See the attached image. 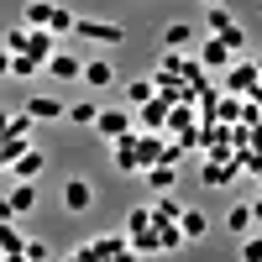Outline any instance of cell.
I'll return each instance as SVG.
<instances>
[{
	"instance_id": "18",
	"label": "cell",
	"mask_w": 262,
	"mask_h": 262,
	"mask_svg": "<svg viewBox=\"0 0 262 262\" xmlns=\"http://www.w3.org/2000/svg\"><path fill=\"white\" fill-rule=\"evenodd\" d=\"M37 69H48V63L32 58V53H6V74H11V79H32Z\"/></svg>"
},
{
	"instance_id": "11",
	"label": "cell",
	"mask_w": 262,
	"mask_h": 262,
	"mask_svg": "<svg viewBox=\"0 0 262 262\" xmlns=\"http://www.w3.org/2000/svg\"><path fill=\"white\" fill-rule=\"evenodd\" d=\"M0 262H27V236L16 221H0Z\"/></svg>"
},
{
	"instance_id": "3",
	"label": "cell",
	"mask_w": 262,
	"mask_h": 262,
	"mask_svg": "<svg viewBox=\"0 0 262 262\" xmlns=\"http://www.w3.org/2000/svg\"><path fill=\"white\" fill-rule=\"evenodd\" d=\"M74 37H79V42H95V48H121V42H126V27H121V21H105V16H79Z\"/></svg>"
},
{
	"instance_id": "25",
	"label": "cell",
	"mask_w": 262,
	"mask_h": 262,
	"mask_svg": "<svg viewBox=\"0 0 262 262\" xmlns=\"http://www.w3.org/2000/svg\"><path fill=\"white\" fill-rule=\"evenodd\" d=\"M205 27H210V32H231V27H236V16L221 6V0H215V6H205Z\"/></svg>"
},
{
	"instance_id": "23",
	"label": "cell",
	"mask_w": 262,
	"mask_h": 262,
	"mask_svg": "<svg viewBox=\"0 0 262 262\" xmlns=\"http://www.w3.org/2000/svg\"><path fill=\"white\" fill-rule=\"evenodd\" d=\"M242 116H247V105H242V100H236L231 90H226V100H221V95H215V121H242Z\"/></svg>"
},
{
	"instance_id": "8",
	"label": "cell",
	"mask_w": 262,
	"mask_h": 262,
	"mask_svg": "<svg viewBox=\"0 0 262 262\" xmlns=\"http://www.w3.org/2000/svg\"><path fill=\"white\" fill-rule=\"evenodd\" d=\"M90 131H95L100 142H121V137H131L137 126H131V111H116V105H111V111H100V121H95Z\"/></svg>"
},
{
	"instance_id": "22",
	"label": "cell",
	"mask_w": 262,
	"mask_h": 262,
	"mask_svg": "<svg viewBox=\"0 0 262 262\" xmlns=\"http://www.w3.org/2000/svg\"><path fill=\"white\" fill-rule=\"evenodd\" d=\"M179 226H184V236H189V242H200V236L210 231V215H205V210H189V205H184V215H179Z\"/></svg>"
},
{
	"instance_id": "10",
	"label": "cell",
	"mask_w": 262,
	"mask_h": 262,
	"mask_svg": "<svg viewBox=\"0 0 262 262\" xmlns=\"http://www.w3.org/2000/svg\"><path fill=\"white\" fill-rule=\"evenodd\" d=\"M111 158H116L121 173H142V168H147V163H142V142H137V131H131V137H121V142H111Z\"/></svg>"
},
{
	"instance_id": "6",
	"label": "cell",
	"mask_w": 262,
	"mask_h": 262,
	"mask_svg": "<svg viewBox=\"0 0 262 262\" xmlns=\"http://www.w3.org/2000/svg\"><path fill=\"white\" fill-rule=\"evenodd\" d=\"M226 90H231V95H262V69H257V58L231 63V69H226Z\"/></svg>"
},
{
	"instance_id": "34",
	"label": "cell",
	"mask_w": 262,
	"mask_h": 262,
	"mask_svg": "<svg viewBox=\"0 0 262 262\" xmlns=\"http://www.w3.org/2000/svg\"><path fill=\"white\" fill-rule=\"evenodd\" d=\"M205 6H215V0H205Z\"/></svg>"
},
{
	"instance_id": "33",
	"label": "cell",
	"mask_w": 262,
	"mask_h": 262,
	"mask_svg": "<svg viewBox=\"0 0 262 262\" xmlns=\"http://www.w3.org/2000/svg\"><path fill=\"white\" fill-rule=\"evenodd\" d=\"M252 210H257V221H262V194H257V200H252Z\"/></svg>"
},
{
	"instance_id": "20",
	"label": "cell",
	"mask_w": 262,
	"mask_h": 262,
	"mask_svg": "<svg viewBox=\"0 0 262 262\" xmlns=\"http://www.w3.org/2000/svg\"><path fill=\"white\" fill-rule=\"evenodd\" d=\"M152 226H158V210H152V205H137L126 215V236H147Z\"/></svg>"
},
{
	"instance_id": "26",
	"label": "cell",
	"mask_w": 262,
	"mask_h": 262,
	"mask_svg": "<svg viewBox=\"0 0 262 262\" xmlns=\"http://www.w3.org/2000/svg\"><path fill=\"white\" fill-rule=\"evenodd\" d=\"M69 121H74V126H95V121H100V105H95V100H74V105H69Z\"/></svg>"
},
{
	"instance_id": "1",
	"label": "cell",
	"mask_w": 262,
	"mask_h": 262,
	"mask_svg": "<svg viewBox=\"0 0 262 262\" xmlns=\"http://www.w3.org/2000/svg\"><path fill=\"white\" fill-rule=\"evenodd\" d=\"M21 21H27V27H48V32H58V37H74V27H79V16H74L69 6H58V0H27Z\"/></svg>"
},
{
	"instance_id": "27",
	"label": "cell",
	"mask_w": 262,
	"mask_h": 262,
	"mask_svg": "<svg viewBox=\"0 0 262 262\" xmlns=\"http://www.w3.org/2000/svg\"><path fill=\"white\" fill-rule=\"evenodd\" d=\"M27 147H32V137H6V142H0V168H6V163H16Z\"/></svg>"
},
{
	"instance_id": "5",
	"label": "cell",
	"mask_w": 262,
	"mask_h": 262,
	"mask_svg": "<svg viewBox=\"0 0 262 262\" xmlns=\"http://www.w3.org/2000/svg\"><path fill=\"white\" fill-rule=\"evenodd\" d=\"M32 210H37V184L32 179H11L6 200H0V221H16V215H32Z\"/></svg>"
},
{
	"instance_id": "2",
	"label": "cell",
	"mask_w": 262,
	"mask_h": 262,
	"mask_svg": "<svg viewBox=\"0 0 262 262\" xmlns=\"http://www.w3.org/2000/svg\"><path fill=\"white\" fill-rule=\"evenodd\" d=\"M137 247H131L126 231H111V236H95V242H79L69 252V262H100V257H131Z\"/></svg>"
},
{
	"instance_id": "24",
	"label": "cell",
	"mask_w": 262,
	"mask_h": 262,
	"mask_svg": "<svg viewBox=\"0 0 262 262\" xmlns=\"http://www.w3.org/2000/svg\"><path fill=\"white\" fill-rule=\"evenodd\" d=\"M152 95H158V79H131L126 84V105H147Z\"/></svg>"
},
{
	"instance_id": "16",
	"label": "cell",
	"mask_w": 262,
	"mask_h": 262,
	"mask_svg": "<svg viewBox=\"0 0 262 262\" xmlns=\"http://www.w3.org/2000/svg\"><path fill=\"white\" fill-rule=\"evenodd\" d=\"M27 111H32L37 121H69V105H63L58 95H32V100H27Z\"/></svg>"
},
{
	"instance_id": "30",
	"label": "cell",
	"mask_w": 262,
	"mask_h": 262,
	"mask_svg": "<svg viewBox=\"0 0 262 262\" xmlns=\"http://www.w3.org/2000/svg\"><path fill=\"white\" fill-rule=\"evenodd\" d=\"M242 262H262V236H242Z\"/></svg>"
},
{
	"instance_id": "28",
	"label": "cell",
	"mask_w": 262,
	"mask_h": 262,
	"mask_svg": "<svg viewBox=\"0 0 262 262\" xmlns=\"http://www.w3.org/2000/svg\"><path fill=\"white\" fill-rule=\"evenodd\" d=\"M152 210H158V221H179V215H184V205L173 200V189H168V194H158V205H152Z\"/></svg>"
},
{
	"instance_id": "14",
	"label": "cell",
	"mask_w": 262,
	"mask_h": 262,
	"mask_svg": "<svg viewBox=\"0 0 262 262\" xmlns=\"http://www.w3.org/2000/svg\"><path fill=\"white\" fill-rule=\"evenodd\" d=\"M48 74H53L58 84H74V79H84V58H74V53L58 48V53L48 58Z\"/></svg>"
},
{
	"instance_id": "31",
	"label": "cell",
	"mask_w": 262,
	"mask_h": 262,
	"mask_svg": "<svg viewBox=\"0 0 262 262\" xmlns=\"http://www.w3.org/2000/svg\"><path fill=\"white\" fill-rule=\"evenodd\" d=\"M48 257H53L48 242H27V262H48Z\"/></svg>"
},
{
	"instance_id": "9",
	"label": "cell",
	"mask_w": 262,
	"mask_h": 262,
	"mask_svg": "<svg viewBox=\"0 0 262 262\" xmlns=\"http://www.w3.org/2000/svg\"><path fill=\"white\" fill-rule=\"evenodd\" d=\"M168 116H173V100L158 90L147 105H137V121H142V131H168Z\"/></svg>"
},
{
	"instance_id": "19",
	"label": "cell",
	"mask_w": 262,
	"mask_h": 262,
	"mask_svg": "<svg viewBox=\"0 0 262 262\" xmlns=\"http://www.w3.org/2000/svg\"><path fill=\"white\" fill-rule=\"evenodd\" d=\"M252 226H257V210H252V205H231V210H226V231H231V236H247Z\"/></svg>"
},
{
	"instance_id": "17",
	"label": "cell",
	"mask_w": 262,
	"mask_h": 262,
	"mask_svg": "<svg viewBox=\"0 0 262 262\" xmlns=\"http://www.w3.org/2000/svg\"><path fill=\"white\" fill-rule=\"evenodd\" d=\"M84 84H90V90H111V84H116L111 58H90V63H84Z\"/></svg>"
},
{
	"instance_id": "13",
	"label": "cell",
	"mask_w": 262,
	"mask_h": 262,
	"mask_svg": "<svg viewBox=\"0 0 262 262\" xmlns=\"http://www.w3.org/2000/svg\"><path fill=\"white\" fill-rule=\"evenodd\" d=\"M42 168H48V158H42V147H27V152L16 158V163H6V184H11V179H37Z\"/></svg>"
},
{
	"instance_id": "12",
	"label": "cell",
	"mask_w": 262,
	"mask_h": 262,
	"mask_svg": "<svg viewBox=\"0 0 262 262\" xmlns=\"http://www.w3.org/2000/svg\"><path fill=\"white\" fill-rule=\"evenodd\" d=\"M90 205H95V184L90 179H69V184H63V210H69V215H84Z\"/></svg>"
},
{
	"instance_id": "21",
	"label": "cell",
	"mask_w": 262,
	"mask_h": 262,
	"mask_svg": "<svg viewBox=\"0 0 262 262\" xmlns=\"http://www.w3.org/2000/svg\"><path fill=\"white\" fill-rule=\"evenodd\" d=\"M189 42H194V27H189V21H168V27H163V48H189Z\"/></svg>"
},
{
	"instance_id": "29",
	"label": "cell",
	"mask_w": 262,
	"mask_h": 262,
	"mask_svg": "<svg viewBox=\"0 0 262 262\" xmlns=\"http://www.w3.org/2000/svg\"><path fill=\"white\" fill-rule=\"evenodd\" d=\"M27 37H32L27 21H21V27H11V32H6V53H27Z\"/></svg>"
},
{
	"instance_id": "4",
	"label": "cell",
	"mask_w": 262,
	"mask_h": 262,
	"mask_svg": "<svg viewBox=\"0 0 262 262\" xmlns=\"http://www.w3.org/2000/svg\"><path fill=\"white\" fill-rule=\"evenodd\" d=\"M236 173H242V152H210L205 168H200V184L205 189H226Z\"/></svg>"
},
{
	"instance_id": "32",
	"label": "cell",
	"mask_w": 262,
	"mask_h": 262,
	"mask_svg": "<svg viewBox=\"0 0 262 262\" xmlns=\"http://www.w3.org/2000/svg\"><path fill=\"white\" fill-rule=\"evenodd\" d=\"M221 37L231 42V48H236V53H247V32H242V27H231V32H221Z\"/></svg>"
},
{
	"instance_id": "7",
	"label": "cell",
	"mask_w": 262,
	"mask_h": 262,
	"mask_svg": "<svg viewBox=\"0 0 262 262\" xmlns=\"http://www.w3.org/2000/svg\"><path fill=\"white\" fill-rule=\"evenodd\" d=\"M200 63H205V69H215V74H226L231 63H236V48H231L221 32H210V37L200 42Z\"/></svg>"
},
{
	"instance_id": "15",
	"label": "cell",
	"mask_w": 262,
	"mask_h": 262,
	"mask_svg": "<svg viewBox=\"0 0 262 262\" xmlns=\"http://www.w3.org/2000/svg\"><path fill=\"white\" fill-rule=\"evenodd\" d=\"M142 179H147V189H152V194H168L173 184H179V163H168V158H163V163H152Z\"/></svg>"
}]
</instances>
